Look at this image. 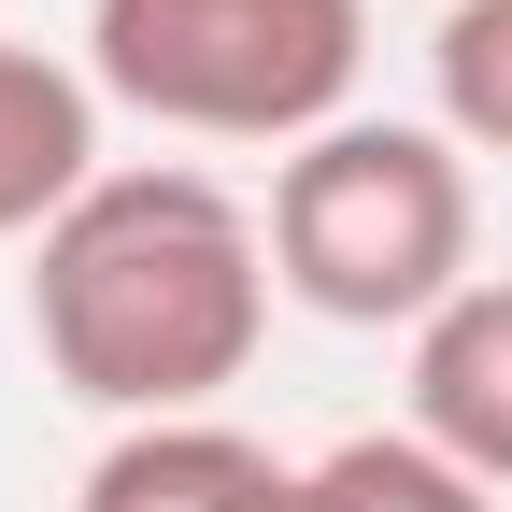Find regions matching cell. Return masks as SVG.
<instances>
[{
  "instance_id": "1",
  "label": "cell",
  "mask_w": 512,
  "mask_h": 512,
  "mask_svg": "<svg viewBox=\"0 0 512 512\" xmlns=\"http://www.w3.org/2000/svg\"><path fill=\"white\" fill-rule=\"evenodd\" d=\"M29 342L114 427H185L271 342V214L214 171H100L29 242Z\"/></svg>"
},
{
  "instance_id": "2",
  "label": "cell",
  "mask_w": 512,
  "mask_h": 512,
  "mask_svg": "<svg viewBox=\"0 0 512 512\" xmlns=\"http://www.w3.org/2000/svg\"><path fill=\"white\" fill-rule=\"evenodd\" d=\"M271 285L328 328H427L470 271V143L441 114H342L271 171Z\"/></svg>"
},
{
  "instance_id": "3",
  "label": "cell",
  "mask_w": 512,
  "mask_h": 512,
  "mask_svg": "<svg viewBox=\"0 0 512 512\" xmlns=\"http://www.w3.org/2000/svg\"><path fill=\"white\" fill-rule=\"evenodd\" d=\"M370 0H86V86L185 143H313L356 114Z\"/></svg>"
},
{
  "instance_id": "4",
  "label": "cell",
  "mask_w": 512,
  "mask_h": 512,
  "mask_svg": "<svg viewBox=\"0 0 512 512\" xmlns=\"http://www.w3.org/2000/svg\"><path fill=\"white\" fill-rule=\"evenodd\" d=\"M86 185H100V86H86V57H57V43H29L0 15V242H43Z\"/></svg>"
},
{
  "instance_id": "5",
  "label": "cell",
  "mask_w": 512,
  "mask_h": 512,
  "mask_svg": "<svg viewBox=\"0 0 512 512\" xmlns=\"http://www.w3.org/2000/svg\"><path fill=\"white\" fill-rule=\"evenodd\" d=\"M413 441L427 456H456L484 498L512 484V285H456L413 328Z\"/></svg>"
},
{
  "instance_id": "6",
  "label": "cell",
  "mask_w": 512,
  "mask_h": 512,
  "mask_svg": "<svg viewBox=\"0 0 512 512\" xmlns=\"http://www.w3.org/2000/svg\"><path fill=\"white\" fill-rule=\"evenodd\" d=\"M271 484H285L271 441H242L228 413H185V427H114L72 512H256Z\"/></svg>"
},
{
  "instance_id": "7",
  "label": "cell",
  "mask_w": 512,
  "mask_h": 512,
  "mask_svg": "<svg viewBox=\"0 0 512 512\" xmlns=\"http://www.w3.org/2000/svg\"><path fill=\"white\" fill-rule=\"evenodd\" d=\"M427 100L470 157H512V0H456L427 29Z\"/></svg>"
},
{
  "instance_id": "8",
  "label": "cell",
  "mask_w": 512,
  "mask_h": 512,
  "mask_svg": "<svg viewBox=\"0 0 512 512\" xmlns=\"http://www.w3.org/2000/svg\"><path fill=\"white\" fill-rule=\"evenodd\" d=\"M313 498L328 512H498L456 456H427L413 427H370V441H328L313 456Z\"/></svg>"
}]
</instances>
